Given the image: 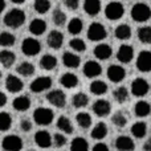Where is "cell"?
Masks as SVG:
<instances>
[{
  "instance_id": "1",
  "label": "cell",
  "mask_w": 151,
  "mask_h": 151,
  "mask_svg": "<svg viewBox=\"0 0 151 151\" xmlns=\"http://www.w3.org/2000/svg\"><path fill=\"white\" fill-rule=\"evenodd\" d=\"M25 23V12L20 8H13L8 11L4 16V24L8 28H20Z\"/></svg>"
},
{
  "instance_id": "2",
  "label": "cell",
  "mask_w": 151,
  "mask_h": 151,
  "mask_svg": "<svg viewBox=\"0 0 151 151\" xmlns=\"http://www.w3.org/2000/svg\"><path fill=\"white\" fill-rule=\"evenodd\" d=\"M131 19L137 23H146L151 17V9L146 3H135L131 8Z\"/></svg>"
},
{
  "instance_id": "3",
  "label": "cell",
  "mask_w": 151,
  "mask_h": 151,
  "mask_svg": "<svg viewBox=\"0 0 151 151\" xmlns=\"http://www.w3.org/2000/svg\"><path fill=\"white\" fill-rule=\"evenodd\" d=\"M53 118H55V114H53V110L49 109V107H37L33 111V119L37 125L40 126H48L53 122Z\"/></svg>"
},
{
  "instance_id": "4",
  "label": "cell",
  "mask_w": 151,
  "mask_h": 151,
  "mask_svg": "<svg viewBox=\"0 0 151 151\" xmlns=\"http://www.w3.org/2000/svg\"><path fill=\"white\" fill-rule=\"evenodd\" d=\"M107 36V31L105 28L104 24L98 23V21H94L89 25L88 28V39L90 41H102L105 40Z\"/></svg>"
},
{
  "instance_id": "5",
  "label": "cell",
  "mask_w": 151,
  "mask_h": 151,
  "mask_svg": "<svg viewBox=\"0 0 151 151\" xmlns=\"http://www.w3.org/2000/svg\"><path fill=\"white\" fill-rule=\"evenodd\" d=\"M21 50L25 56L28 57H33V56H37L40 52H41V44L37 39H33V37H25L21 44Z\"/></svg>"
},
{
  "instance_id": "6",
  "label": "cell",
  "mask_w": 151,
  "mask_h": 151,
  "mask_svg": "<svg viewBox=\"0 0 151 151\" xmlns=\"http://www.w3.org/2000/svg\"><path fill=\"white\" fill-rule=\"evenodd\" d=\"M123 15H125V7L119 1H110L105 7V16L111 21L119 20Z\"/></svg>"
},
{
  "instance_id": "7",
  "label": "cell",
  "mask_w": 151,
  "mask_h": 151,
  "mask_svg": "<svg viewBox=\"0 0 151 151\" xmlns=\"http://www.w3.org/2000/svg\"><path fill=\"white\" fill-rule=\"evenodd\" d=\"M52 78L48 77V76H41V77L35 78L33 81L29 85V89L33 93H42V91H47L52 88Z\"/></svg>"
},
{
  "instance_id": "8",
  "label": "cell",
  "mask_w": 151,
  "mask_h": 151,
  "mask_svg": "<svg viewBox=\"0 0 151 151\" xmlns=\"http://www.w3.org/2000/svg\"><path fill=\"white\" fill-rule=\"evenodd\" d=\"M23 139L19 135H15V134L4 137L1 142V147L5 151H20L23 149Z\"/></svg>"
},
{
  "instance_id": "9",
  "label": "cell",
  "mask_w": 151,
  "mask_h": 151,
  "mask_svg": "<svg viewBox=\"0 0 151 151\" xmlns=\"http://www.w3.org/2000/svg\"><path fill=\"white\" fill-rule=\"evenodd\" d=\"M47 101L55 107L63 109L66 105V94L60 89H55V90H50L47 94Z\"/></svg>"
},
{
  "instance_id": "10",
  "label": "cell",
  "mask_w": 151,
  "mask_h": 151,
  "mask_svg": "<svg viewBox=\"0 0 151 151\" xmlns=\"http://www.w3.org/2000/svg\"><path fill=\"white\" fill-rule=\"evenodd\" d=\"M150 91V83L145 78L138 77L131 82V94L135 97H145Z\"/></svg>"
},
{
  "instance_id": "11",
  "label": "cell",
  "mask_w": 151,
  "mask_h": 151,
  "mask_svg": "<svg viewBox=\"0 0 151 151\" xmlns=\"http://www.w3.org/2000/svg\"><path fill=\"white\" fill-rule=\"evenodd\" d=\"M82 73L88 78H96L102 74V66H101V64L97 63V61L89 60V61H86L85 65H83Z\"/></svg>"
},
{
  "instance_id": "12",
  "label": "cell",
  "mask_w": 151,
  "mask_h": 151,
  "mask_svg": "<svg viewBox=\"0 0 151 151\" xmlns=\"http://www.w3.org/2000/svg\"><path fill=\"white\" fill-rule=\"evenodd\" d=\"M137 69L139 72H147L151 70V52L150 50H142L139 52L138 57H137Z\"/></svg>"
},
{
  "instance_id": "13",
  "label": "cell",
  "mask_w": 151,
  "mask_h": 151,
  "mask_svg": "<svg viewBox=\"0 0 151 151\" xmlns=\"http://www.w3.org/2000/svg\"><path fill=\"white\" fill-rule=\"evenodd\" d=\"M107 78H109L111 82H122L123 80H125L126 77V70L123 66L121 65H117V64H114V65H110L109 68H107Z\"/></svg>"
},
{
  "instance_id": "14",
  "label": "cell",
  "mask_w": 151,
  "mask_h": 151,
  "mask_svg": "<svg viewBox=\"0 0 151 151\" xmlns=\"http://www.w3.org/2000/svg\"><path fill=\"white\" fill-rule=\"evenodd\" d=\"M35 143H36L40 149H49L53 145V137L50 135L49 131L39 130L35 134Z\"/></svg>"
},
{
  "instance_id": "15",
  "label": "cell",
  "mask_w": 151,
  "mask_h": 151,
  "mask_svg": "<svg viewBox=\"0 0 151 151\" xmlns=\"http://www.w3.org/2000/svg\"><path fill=\"white\" fill-rule=\"evenodd\" d=\"M5 89L9 93H20L24 89V83L20 77L15 74H8L5 78Z\"/></svg>"
},
{
  "instance_id": "16",
  "label": "cell",
  "mask_w": 151,
  "mask_h": 151,
  "mask_svg": "<svg viewBox=\"0 0 151 151\" xmlns=\"http://www.w3.org/2000/svg\"><path fill=\"white\" fill-rule=\"evenodd\" d=\"M134 58V48L129 44H122L118 48L117 60L122 64H129Z\"/></svg>"
},
{
  "instance_id": "17",
  "label": "cell",
  "mask_w": 151,
  "mask_h": 151,
  "mask_svg": "<svg viewBox=\"0 0 151 151\" xmlns=\"http://www.w3.org/2000/svg\"><path fill=\"white\" fill-rule=\"evenodd\" d=\"M91 109H93V113L97 117L102 118V117H106V115L110 114V111H111V105H110V102L106 101V99H97L93 104Z\"/></svg>"
},
{
  "instance_id": "18",
  "label": "cell",
  "mask_w": 151,
  "mask_h": 151,
  "mask_svg": "<svg viewBox=\"0 0 151 151\" xmlns=\"http://www.w3.org/2000/svg\"><path fill=\"white\" fill-rule=\"evenodd\" d=\"M93 55L98 60L104 61V60H107V58L111 57L113 55V49L109 44H105V42H101V44H97L93 49Z\"/></svg>"
},
{
  "instance_id": "19",
  "label": "cell",
  "mask_w": 151,
  "mask_h": 151,
  "mask_svg": "<svg viewBox=\"0 0 151 151\" xmlns=\"http://www.w3.org/2000/svg\"><path fill=\"white\" fill-rule=\"evenodd\" d=\"M47 44L52 49H60L64 44V35L60 31H52L47 37Z\"/></svg>"
},
{
  "instance_id": "20",
  "label": "cell",
  "mask_w": 151,
  "mask_h": 151,
  "mask_svg": "<svg viewBox=\"0 0 151 151\" xmlns=\"http://www.w3.org/2000/svg\"><path fill=\"white\" fill-rule=\"evenodd\" d=\"M115 149L119 151H133L135 149L134 141L127 135H119L115 139Z\"/></svg>"
},
{
  "instance_id": "21",
  "label": "cell",
  "mask_w": 151,
  "mask_h": 151,
  "mask_svg": "<svg viewBox=\"0 0 151 151\" xmlns=\"http://www.w3.org/2000/svg\"><path fill=\"white\" fill-rule=\"evenodd\" d=\"M101 0H83V11L89 16H97L101 12Z\"/></svg>"
},
{
  "instance_id": "22",
  "label": "cell",
  "mask_w": 151,
  "mask_h": 151,
  "mask_svg": "<svg viewBox=\"0 0 151 151\" xmlns=\"http://www.w3.org/2000/svg\"><path fill=\"white\" fill-rule=\"evenodd\" d=\"M63 64L64 66L69 69H76L80 66L81 64V58L78 55H76L73 52H65L63 55Z\"/></svg>"
},
{
  "instance_id": "23",
  "label": "cell",
  "mask_w": 151,
  "mask_h": 151,
  "mask_svg": "<svg viewBox=\"0 0 151 151\" xmlns=\"http://www.w3.org/2000/svg\"><path fill=\"white\" fill-rule=\"evenodd\" d=\"M47 31V23L42 19H33V20L29 23V32H31L33 36H41L44 32Z\"/></svg>"
},
{
  "instance_id": "24",
  "label": "cell",
  "mask_w": 151,
  "mask_h": 151,
  "mask_svg": "<svg viewBox=\"0 0 151 151\" xmlns=\"http://www.w3.org/2000/svg\"><path fill=\"white\" fill-rule=\"evenodd\" d=\"M32 102H31V98H29L28 96H19L16 97L15 99H13V109L16 110V111H27V110H29V107H31Z\"/></svg>"
},
{
  "instance_id": "25",
  "label": "cell",
  "mask_w": 151,
  "mask_h": 151,
  "mask_svg": "<svg viewBox=\"0 0 151 151\" xmlns=\"http://www.w3.org/2000/svg\"><path fill=\"white\" fill-rule=\"evenodd\" d=\"M39 65L42 70H53L57 66V58L53 55H44L40 58Z\"/></svg>"
},
{
  "instance_id": "26",
  "label": "cell",
  "mask_w": 151,
  "mask_h": 151,
  "mask_svg": "<svg viewBox=\"0 0 151 151\" xmlns=\"http://www.w3.org/2000/svg\"><path fill=\"white\" fill-rule=\"evenodd\" d=\"M107 133H109V130H107L106 123L99 122V123H97V125L93 127L90 135H91V138L96 139V141H102L104 138H106Z\"/></svg>"
},
{
  "instance_id": "27",
  "label": "cell",
  "mask_w": 151,
  "mask_h": 151,
  "mask_svg": "<svg viewBox=\"0 0 151 151\" xmlns=\"http://www.w3.org/2000/svg\"><path fill=\"white\" fill-rule=\"evenodd\" d=\"M16 61V55L9 49H4L0 52V64L4 68H11Z\"/></svg>"
},
{
  "instance_id": "28",
  "label": "cell",
  "mask_w": 151,
  "mask_h": 151,
  "mask_svg": "<svg viewBox=\"0 0 151 151\" xmlns=\"http://www.w3.org/2000/svg\"><path fill=\"white\" fill-rule=\"evenodd\" d=\"M60 83L65 89H73L78 85V77L74 73H64L60 77Z\"/></svg>"
},
{
  "instance_id": "29",
  "label": "cell",
  "mask_w": 151,
  "mask_h": 151,
  "mask_svg": "<svg viewBox=\"0 0 151 151\" xmlns=\"http://www.w3.org/2000/svg\"><path fill=\"white\" fill-rule=\"evenodd\" d=\"M56 125H57L58 130L63 131L64 134H72V133H73V130H74L72 121L69 119L68 117H65V115H61V117H58Z\"/></svg>"
},
{
  "instance_id": "30",
  "label": "cell",
  "mask_w": 151,
  "mask_h": 151,
  "mask_svg": "<svg viewBox=\"0 0 151 151\" xmlns=\"http://www.w3.org/2000/svg\"><path fill=\"white\" fill-rule=\"evenodd\" d=\"M114 36L117 37L118 40H129L131 37V28L127 24H119L118 27H115L114 29Z\"/></svg>"
},
{
  "instance_id": "31",
  "label": "cell",
  "mask_w": 151,
  "mask_h": 151,
  "mask_svg": "<svg viewBox=\"0 0 151 151\" xmlns=\"http://www.w3.org/2000/svg\"><path fill=\"white\" fill-rule=\"evenodd\" d=\"M76 122H77V125L80 126L81 129L86 130V129H89L91 126L93 119H91V115L89 114V113L80 111V113H77V115H76Z\"/></svg>"
},
{
  "instance_id": "32",
  "label": "cell",
  "mask_w": 151,
  "mask_h": 151,
  "mask_svg": "<svg viewBox=\"0 0 151 151\" xmlns=\"http://www.w3.org/2000/svg\"><path fill=\"white\" fill-rule=\"evenodd\" d=\"M134 113L137 117L139 118H145L151 113V106L147 101H138L134 106Z\"/></svg>"
},
{
  "instance_id": "33",
  "label": "cell",
  "mask_w": 151,
  "mask_h": 151,
  "mask_svg": "<svg viewBox=\"0 0 151 151\" xmlns=\"http://www.w3.org/2000/svg\"><path fill=\"white\" fill-rule=\"evenodd\" d=\"M131 134H133V137H135L137 139L145 138V137H146V134H147V125H146V122L138 121V122L133 123V126H131Z\"/></svg>"
},
{
  "instance_id": "34",
  "label": "cell",
  "mask_w": 151,
  "mask_h": 151,
  "mask_svg": "<svg viewBox=\"0 0 151 151\" xmlns=\"http://www.w3.org/2000/svg\"><path fill=\"white\" fill-rule=\"evenodd\" d=\"M83 29V23L80 17H72L68 23V32L73 36H77L82 32Z\"/></svg>"
},
{
  "instance_id": "35",
  "label": "cell",
  "mask_w": 151,
  "mask_h": 151,
  "mask_svg": "<svg viewBox=\"0 0 151 151\" xmlns=\"http://www.w3.org/2000/svg\"><path fill=\"white\" fill-rule=\"evenodd\" d=\"M88 104H89V97L85 93H82V91L76 93L72 97V105H73L76 109H83V107L88 106Z\"/></svg>"
},
{
  "instance_id": "36",
  "label": "cell",
  "mask_w": 151,
  "mask_h": 151,
  "mask_svg": "<svg viewBox=\"0 0 151 151\" xmlns=\"http://www.w3.org/2000/svg\"><path fill=\"white\" fill-rule=\"evenodd\" d=\"M113 97H114L115 102H118V104H125V102L129 101V90L125 86H118V88H115L114 91H113Z\"/></svg>"
},
{
  "instance_id": "37",
  "label": "cell",
  "mask_w": 151,
  "mask_h": 151,
  "mask_svg": "<svg viewBox=\"0 0 151 151\" xmlns=\"http://www.w3.org/2000/svg\"><path fill=\"white\" fill-rule=\"evenodd\" d=\"M90 91L96 96H104L107 91V83L105 81L96 80L90 83Z\"/></svg>"
},
{
  "instance_id": "38",
  "label": "cell",
  "mask_w": 151,
  "mask_h": 151,
  "mask_svg": "<svg viewBox=\"0 0 151 151\" xmlns=\"http://www.w3.org/2000/svg\"><path fill=\"white\" fill-rule=\"evenodd\" d=\"M88 150H89V143L82 137H76L70 142V151H88Z\"/></svg>"
},
{
  "instance_id": "39",
  "label": "cell",
  "mask_w": 151,
  "mask_h": 151,
  "mask_svg": "<svg viewBox=\"0 0 151 151\" xmlns=\"http://www.w3.org/2000/svg\"><path fill=\"white\" fill-rule=\"evenodd\" d=\"M16 70H17V73L20 76H23V77H31V76H33V73H35V65L32 63H29V61H24V63H21L20 65L16 68Z\"/></svg>"
},
{
  "instance_id": "40",
  "label": "cell",
  "mask_w": 151,
  "mask_h": 151,
  "mask_svg": "<svg viewBox=\"0 0 151 151\" xmlns=\"http://www.w3.org/2000/svg\"><path fill=\"white\" fill-rule=\"evenodd\" d=\"M138 39L142 44L150 45L151 44V27L143 25L138 29Z\"/></svg>"
},
{
  "instance_id": "41",
  "label": "cell",
  "mask_w": 151,
  "mask_h": 151,
  "mask_svg": "<svg viewBox=\"0 0 151 151\" xmlns=\"http://www.w3.org/2000/svg\"><path fill=\"white\" fill-rule=\"evenodd\" d=\"M66 13L64 12L63 9H60V8H56L55 11H53V13H52V21H53V24L55 25H57V27H63V25H65V23H66Z\"/></svg>"
},
{
  "instance_id": "42",
  "label": "cell",
  "mask_w": 151,
  "mask_h": 151,
  "mask_svg": "<svg viewBox=\"0 0 151 151\" xmlns=\"http://www.w3.org/2000/svg\"><path fill=\"white\" fill-rule=\"evenodd\" d=\"M15 41H16V37L11 32H1L0 33V47H3V48L13 47Z\"/></svg>"
},
{
  "instance_id": "43",
  "label": "cell",
  "mask_w": 151,
  "mask_h": 151,
  "mask_svg": "<svg viewBox=\"0 0 151 151\" xmlns=\"http://www.w3.org/2000/svg\"><path fill=\"white\" fill-rule=\"evenodd\" d=\"M50 7H52V3H50L49 0H35V3H33L35 11H36L37 13H40V15L47 13L48 11L50 9Z\"/></svg>"
},
{
  "instance_id": "44",
  "label": "cell",
  "mask_w": 151,
  "mask_h": 151,
  "mask_svg": "<svg viewBox=\"0 0 151 151\" xmlns=\"http://www.w3.org/2000/svg\"><path fill=\"white\" fill-rule=\"evenodd\" d=\"M12 126V117L7 111H0V131H8Z\"/></svg>"
},
{
  "instance_id": "45",
  "label": "cell",
  "mask_w": 151,
  "mask_h": 151,
  "mask_svg": "<svg viewBox=\"0 0 151 151\" xmlns=\"http://www.w3.org/2000/svg\"><path fill=\"white\" fill-rule=\"evenodd\" d=\"M127 117H126V114L125 113H122V111H117V113H114L113 114V117H111V122L114 123L117 127H121V129H123L126 125H127Z\"/></svg>"
},
{
  "instance_id": "46",
  "label": "cell",
  "mask_w": 151,
  "mask_h": 151,
  "mask_svg": "<svg viewBox=\"0 0 151 151\" xmlns=\"http://www.w3.org/2000/svg\"><path fill=\"white\" fill-rule=\"evenodd\" d=\"M69 47L74 50V52H85L86 50V42L80 37H74L69 41Z\"/></svg>"
},
{
  "instance_id": "47",
  "label": "cell",
  "mask_w": 151,
  "mask_h": 151,
  "mask_svg": "<svg viewBox=\"0 0 151 151\" xmlns=\"http://www.w3.org/2000/svg\"><path fill=\"white\" fill-rule=\"evenodd\" d=\"M66 142H68V139H66L65 134L57 133V134H55V135H53V145H55L56 147H63V146H65Z\"/></svg>"
},
{
  "instance_id": "48",
  "label": "cell",
  "mask_w": 151,
  "mask_h": 151,
  "mask_svg": "<svg viewBox=\"0 0 151 151\" xmlns=\"http://www.w3.org/2000/svg\"><path fill=\"white\" fill-rule=\"evenodd\" d=\"M32 122L31 119H28V118H23V119L20 121V130L24 131V133H29V131L32 130Z\"/></svg>"
},
{
  "instance_id": "49",
  "label": "cell",
  "mask_w": 151,
  "mask_h": 151,
  "mask_svg": "<svg viewBox=\"0 0 151 151\" xmlns=\"http://www.w3.org/2000/svg\"><path fill=\"white\" fill-rule=\"evenodd\" d=\"M64 4L68 9L70 11H76L80 7V0H64Z\"/></svg>"
},
{
  "instance_id": "50",
  "label": "cell",
  "mask_w": 151,
  "mask_h": 151,
  "mask_svg": "<svg viewBox=\"0 0 151 151\" xmlns=\"http://www.w3.org/2000/svg\"><path fill=\"white\" fill-rule=\"evenodd\" d=\"M93 151H109V146L104 142H97L93 146Z\"/></svg>"
},
{
  "instance_id": "51",
  "label": "cell",
  "mask_w": 151,
  "mask_h": 151,
  "mask_svg": "<svg viewBox=\"0 0 151 151\" xmlns=\"http://www.w3.org/2000/svg\"><path fill=\"white\" fill-rule=\"evenodd\" d=\"M7 102H8L7 96H5L3 91H0V107H4L5 105H7Z\"/></svg>"
},
{
  "instance_id": "52",
  "label": "cell",
  "mask_w": 151,
  "mask_h": 151,
  "mask_svg": "<svg viewBox=\"0 0 151 151\" xmlns=\"http://www.w3.org/2000/svg\"><path fill=\"white\" fill-rule=\"evenodd\" d=\"M143 150L145 151H151V137L149 139H147L146 142H145V145H143Z\"/></svg>"
},
{
  "instance_id": "53",
  "label": "cell",
  "mask_w": 151,
  "mask_h": 151,
  "mask_svg": "<svg viewBox=\"0 0 151 151\" xmlns=\"http://www.w3.org/2000/svg\"><path fill=\"white\" fill-rule=\"evenodd\" d=\"M5 9V0H0V13Z\"/></svg>"
},
{
  "instance_id": "54",
  "label": "cell",
  "mask_w": 151,
  "mask_h": 151,
  "mask_svg": "<svg viewBox=\"0 0 151 151\" xmlns=\"http://www.w3.org/2000/svg\"><path fill=\"white\" fill-rule=\"evenodd\" d=\"M11 1L13 4H23V3H25V0H11Z\"/></svg>"
},
{
  "instance_id": "55",
  "label": "cell",
  "mask_w": 151,
  "mask_h": 151,
  "mask_svg": "<svg viewBox=\"0 0 151 151\" xmlns=\"http://www.w3.org/2000/svg\"><path fill=\"white\" fill-rule=\"evenodd\" d=\"M0 81H1V72H0Z\"/></svg>"
}]
</instances>
